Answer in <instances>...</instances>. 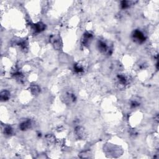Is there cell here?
<instances>
[{"mask_svg":"<svg viewBox=\"0 0 159 159\" xmlns=\"http://www.w3.org/2000/svg\"><path fill=\"white\" fill-rule=\"evenodd\" d=\"M74 70L77 73H81L83 71V68L80 65H75L74 66Z\"/></svg>","mask_w":159,"mask_h":159,"instance_id":"7","label":"cell"},{"mask_svg":"<svg viewBox=\"0 0 159 159\" xmlns=\"http://www.w3.org/2000/svg\"><path fill=\"white\" fill-rule=\"evenodd\" d=\"M4 133L6 135H7V136H9V135L12 134V129L11 128V127L6 126V128H4Z\"/></svg>","mask_w":159,"mask_h":159,"instance_id":"6","label":"cell"},{"mask_svg":"<svg viewBox=\"0 0 159 159\" xmlns=\"http://www.w3.org/2000/svg\"><path fill=\"white\" fill-rule=\"evenodd\" d=\"M133 38L135 42H137L138 43L144 42L146 39V37H145L144 33L139 30H136L134 32L133 34Z\"/></svg>","mask_w":159,"mask_h":159,"instance_id":"1","label":"cell"},{"mask_svg":"<svg viewBox=\"0 0 159 159\" xmlns=\"http://www.w3.org/2000/svg\"><path fill=\"white\" fill-rule=\"evenodd\" d=\"M45 25L43 23H42V22H39L37 24H34V30L37 32H40L41 31H43L45 29Z\"/></svg>","mask_w":159,"mask_h":159,"instance_id":"3","label":"cell"},{"mask_svg":"<svg viewBox=\"0 0 159 159\" xmlns=\"http://www.w3.org/2000/svg\"><path fill=\"white\" fill-rule=\"evenodd\" d=\"M10 97V93L7 90H4L2 91L1 93V95H0V98H1V101H7L9 99Z\"/></svg>","mask_w":159,"mask_h":159,"instance_id":"4","label":"cell"},{"mask_svg":"<svg viewBox=\"0 0 159 159\" xmlns=\"http://www.w3.org/2000/svg\"><path fill=\"white\" fill-rule=\"evenodd\" d=\"M99 49L101 50L103 52H105L107 51V49H108V46H107L106 44L103 41H100L99 42L98 44Z\"/></svg>","mask_w":159,"mask_h":159,"instance_id":"5","label":"cell"},{"mask_svg":"<svg viewBox=\"0 0 159 159\" xmlns=\"http://www.w3.org/2000/svg\"><path fill=\"white\" fill-rule=\"evenodd\" d=\"M32 126V123L31 121L30 120H27L26 121H24L20 124L19 128L22 131H26L28 129L30 128Z\"/></svg>","mask_w":159,"mask_h":159,"instance_id":"2","label":"cell"},{"mask_svg":"<svg viewBox=\"0 0 159 159\" xmlns=\"http://www.w3.org/2000/svg\"><path fill=\"white\" fill-rule=\"evenodd\" d=\"M39 88L37 86H32L31 90L34 94H37L39 92Z\"/></svg>","mask_w":159,"mask_h":159,"instance_id":"8","label":"cell"},{"mask_svg":"<svg viewBox=\"0 0 159 159\" xmlns=\"http://www.w3.org/2000/svg\"><path fill=\"white\" fill-rule=\"evenodd\" d=\"M129 2L128 1H123L121 4V6L123 9H126L129 7Z\"/></svg>","mask_w":159,"mask_h":159,"instance_id":"9","label":"cell"}]
</instances>
